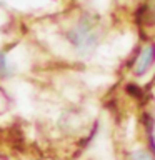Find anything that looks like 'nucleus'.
<instances>
[{
  "label": "nucleus",
  "instance_id": "obj_1",
  "mask_svg": "<svg viewBox=\"0 0 155 160\" xmlns=\"http://www.w3.org/2000/svg\"><path fill=\"white\" fill-rule=\"evenodd\" d=\"M68 40L72 42L75 47L82 52H87V50H92L98 42V30L97 25H95L88 17H85L80 20V23L77 27H73L68 33Z\"/></svg>",
  "mask_w": 155,
  "mask_h": 160
},
{
  "label": "nucleus",
  "instance_id": "obj_4",
  "mask_svg": "<svg viewBox=\"0 0 155 160\" xmlns=\"http://www.w3.org/2000/svg\"><path fill=\"white\" fill-rule=\"evenodd\" d=\"M8 73V67H7V62H5V57L3 53L0 52V77H3V75Z\"/></svg>",
  "mask_w": 155,
  "mask_h": 160
},
{
  "label": "nucleus",
  "instance_id": "obj_2",
  "mask_svg": "<svg viewBox=\"0 0 155 160\" xmlns=\"http://www.w3.org/2000/svg\"><path fill=\"white\" fill-rule=\"evenodd\" d=\"M155 60V45H148L147 48L142 50V53L138 55L137 62H135V73L137 75H142L145 73L147 70L150 68V65L153 63Z\"/></svg>",
  "mask_w": 155,
  "mask_h": 160
},
{
  "label": "nucleus",
  "instance_id": "obj_3",
  "mask_svg": "<svg viewBox=\"0 0 155 160\" xmlns=\"http://www.w3.org/2000/svg\"><path fill=\"white\" fill-rule=\"evenodd\" d=\"M130 160H155V158L145 150H137V152L130 155Z\"/></svg>",
  "mask_w": 155,
  "mask_h": 160
}]
</instances>
